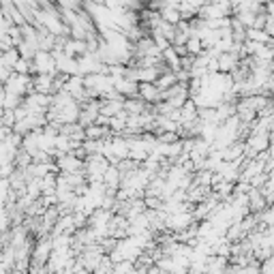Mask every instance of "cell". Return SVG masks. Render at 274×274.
Wrapping results in <instances>:
<instances>
[{
    "label": "cell",
    "instance_id": "1",
    "mask_svg": "<svg viewBox=\"0 0 274 274\" xmlns=\"http://www.w3.org/2000/svg\"><path fill=\"white\" fill-rule=\"evenodd\" d=\"M161 94H163V90L159 88L157 84H148V82H142L140 84V97L142 101H146V103H150V105H154V103H159L161 101Z\"/></svg>",
    "mask_w": 274,
    "mask_h": 274
}]
</instances>
